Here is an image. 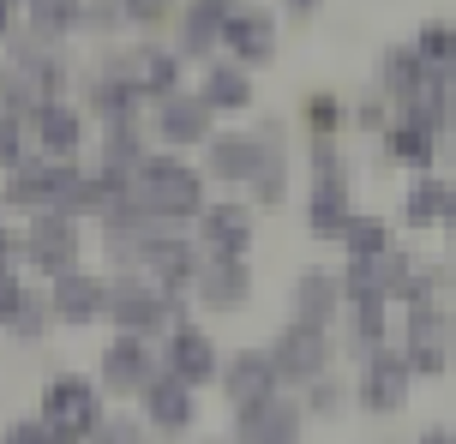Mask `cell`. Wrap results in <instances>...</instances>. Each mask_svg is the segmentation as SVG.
Masks as SVG:
<instances>
[{
  "mask_svg": "<svg viewBox=\"0 0 456 444\" xmlns=\"http://www.w3.org/2000/svg\"><path fill=\"white\" fill-rule=\"evenodd\" d=\"M409 397V367L403 360H379V373L366 378V408H396Z\"/></svg>",
  "mask_w": 456,
  "mask_h": 444,
  "instance_id": "obj_5",
  "label": "cell"
},
{
  "mask_svg": "<svg viewBox=\"0 0 456 444\" xmlns=\"http://www.w3.org/2000/svg\"><path fill=\"white\" fill-rule=\"evenodd\" d=\"M37 258H43V270H54L61 258H72V234H67V222L54 229V222H43V240H37Z\"/></svg>",
  "mask_w": 456,
  "mask_h": 444,
  "instance_id": "obj_17",
  "label": "cell"
},
{
  "mask_svg": "<svg viewBox=\"0 0 456 444\" xmlns=\"http://www.w3.org/2000/svg\"><path fill=\"white\" fill-rule=\"evenodd\" d=\"M175 367H181V378L210 373V343L199 336V330H181V343H175Z\"/></svg>",
  "mask_w": 456,
  "mask_h": 444,
  "instance_id": "obj_13",
  "label": "cell"
},
{
  "mask_svg": "<svg viewBox=\"0 0 456 444\" xmlns=\"http://www.w3.org/2000/svg\"><path fill=\"white\" fill-rule=\"evenodd\" d=\"M409 336H414V367H420V373H444V367H451V319L420 312Z\"/></svg>",
  "mask_w": 456,
  "mask_h": 444,
  "instance_id": "obj_1",
  "label": "cell"
},
{
  "mask_svg": "<svg viewBox=\"0 0 456 444\" xmlns=\"http://www.w3.org/2000/svg\"><path fill=\"white\" fill-rule=\"evenodd\" d=\"M216 168H223V174H240V168H252V150H240V144H223V150H216Z\"/></svg>",
  "mask_w": 456,
  "mask_h": 444,
  "instance_id": "obj_22",
  "label": "cell"
},
{
  "mask_svg": "<svg viewBox=\"0 0 456 444\" xmlns=\"http://www.w3.org/2000/svg\"><path fill=\"white\" fill-rule=\"evenodd\" d=\"M151 415H157V421H168V426H186L192 402H186L181 384H157V391H151Z\"/></svg>",
  "mask_w": 456,
  "mask_h": 444,
  "instance_id": "obj_14",
  "label": "cell"
},
{
  "mask_svg": "<svg viewBox=\"0 0 456 444\" xmlns=\"http://www.w3.org/2000/svg\"><path fill=\"white\" fill-rule=\"evenodd\" d=\"M43 144H48V150H72V144H78V115L48 102V109H43Z\"/></svg>",
  "mask_w": 456,
  "mask_h": 444,
  "instance_id": "obj_10",
  "label": "cell"
},
{
  "mask_svg": "<svg viewBox=\"0 0 456 444\" xmlns=\"http://www.w3.org/2000/svg\"><path fill=\"white\" fill-rule=\"evenodd\" d=\"M205 229H210V240H216L223 253H234V246L247 240V211H210Z\"/></svg>",
  "mask_w": 456,
  "mask_h": 444,
  "instance_id": "obj_16",
  "label": "cell"
},
{
  "mask_svg": "<svg viewBox=\"0 0 456 444\" xmlns=\"http://www.w3.org/2000/svg\"><path fill=\"white\" fill-rule=\"evenodd\" d=\"M162 133H168V139H192V133H205V96H199V102H186V96L162 102Z\"/></svg>",
  "mask_w": 456,
  "mask_h": 444,
  "instance_id": "obj_7",
  "label": "cell"
},
{
  "mask_svg": "<svg viewBox=\"0 0 456 444\" xmlns=\"http://www.w3.org/2000/svg\"><path fill=\"white\" fill-rule=\"evenodd\" d=\"M223 36L234 43L240 61H265V54H271V19H265V12H240V19H228Z\"/></svg>",
  "mask_w": 456,
  "mask_h": 444,
  "instance_id": "obj_4",
  "label": "cell"
},
{
  "mask_svg": "<svg viewBox=\"0 0 456 444\" xmlns=\"http://www.w3.org/2000/svg\"><path fill=\"white\" fill-rule=\"evenodd\" d=\"M109 373H114V384H138V373H144V354H138L133 343H114Z\"/></svg>",
  "mask_w": 456,
  "mask_h": 444,
  "instance_id": "obj_19",
  "label": "cell"
},
{
  "mask_svg": "<svg viewBox=\"0 0 456 444\" xmlns=\"http://www.w3.org/2000/svg\"><path fill=\"white\" fill-rule=\"evenodd\" d=\"M37 6V30H61L72 24V0H30Z\"/></svg>",
  "mask_w": 456,
  "mask_h": 444,
  "instance_id": "obj_21",
  "label": "cell"
},
{
  "mask_svg": "<svg viewBox=\"0 0 456 444\" xmlns=\"http://www.w3.org/2000/svg\"><path fill=\"white\" fill-rule=\"evenodd\" d=\"M319 360H324L319 330H306V336H289V343H282V367H289V373H319Z\"/></svg>",
  "mask_w": 456,
  "mask_h": 444,
  "instance_id": "obj_9",
  "label": "cell"
},
{
  "mask_svg": "<svg viewBox=\"0 0 456 444\" xmlns=\"http://www.w3.org/2000/svg\"><path fill=\"white\" fill-rule=\"evenodd\" d=\"M451 187H438V181H420V192H414V205H409V222H438V216L451 211Z\"/></svg>",
  "mask_w": 456,
  "mask_h": 444,
  "instance_id": "obj_12",
  "label": "cell"
},
{
  "mask_svg": "<svg viewBox=\"0 0 456 444\" xmlns=\"http://www.w3.org/2000/svg\"><path fill=\"white\" fill-rule=\"evenodd\" d=\"M216 30H223V0H199V6H192V19H186V43L205 48Z\"/></svg>",
  "mask_w": 456,
  "mask_h": 444,
  "instance_id": "obj_15",
  "label": "cell"
},
{
  "mask_svg": "<svg viewBox=\"0 0 456 444\" xmlns=\"http://www.w3.org/2000/svg\"><path fill=\"white\" fill-rule=\"evenodd\" d=\"M348 246H354V253H385V229H379V222H348Z\"/></svg>",
  "mask_w": 456,
  "mask_h": 444,
  "instance_id": "obj_20",
  "label": "cell"
},
{
  "mask_svg": "<svg viewBox=\"0 0 456 444\" xmlns=\"http://www.w3.org/2000/svg\"><path fill=\"white\" fill-rule=\"evenodd\" d=\"M48 421L67 426V432H85V426H96V397L85 384H54L48 391Z\"/></svg>",
  "mask_w": 456,
  "mask_h": 444,
  "instance_id": "obj_2",
  "label": "cell"
},
{
  "mask_svg": "<svg viewBox=\"0 0 456 444\" xmlns=\"http://www.w3.org/2000/svg\"><path fill=\"white\" fill-rule=\"evenodd\" d=\"M205 102H223V109L247 102V78H240V72H210V91H205Z\"/></svg>",
  "mask_w": 456,
  "mask_h": 444,
  "instance_id": "obj_18",
  "label": "cell"
},
{
  "mask_svg": "<svg viewBox=\"0 0 456 444\" xmlns=\"http://www.w3.org/2000/svg\"><path fill=\"white\" fill-rule=\"evenodd\" d=\"M19 301H24V295H19L6 277H0V319H12V312H19Z\"/></svg>",
  "mask_w": 456,
  "mask_h": 444,
  "instance_id": "obj_24",
  "label": "cell"
},
{
  "mask_svg": "<svg viewBox=\"0 0 456 444\" xmlns=\"http://www.w3.org/2000/svg\"><path fill=\"white\" fill-rule=\"evenodd\" d=\"M414 54H420L427 67H451V61H456V24H427Z\"/></svg>",
  "mask_w": 456,
  "mask_h": 444,
  "instance_id": "obj_8",
  "label": "cell"
},
{
  "mask_svg": "<svg viewBox=\"0 0 456 444\" xmlns=\"http://www.w3.org/2000/svg\"><path fill=\"white\" fill-rule=\"evenodd\" d=\"M126 12H133L138 24H151V19H162V12H168V0H126Z\"/></svg>",
  "mask_w": 456,
  "mask_h": 444,
  "instance_id": "obj_23",
  "label": "cell"
},
{
  "mask_svg": "<svg viewBox=\"0 0 456 444\" xmlns=\"http://www.w3.org/2000/svg\"><path fill=\"white\" fill-rule=\"evenodd\" d=\"M6 19H12V0H0V30H6Z\"/></svg>",
  "mask_w": 456,
  "mask_h": 444,
  "instance_id": "obj_25",
  "label": "cell"
},
{
  "mask_svg": "<svg viewBox=\"0 0 456 444\" xmlns=\"http://www.w3.org/2000/svg\"><path fill=\"white\" fill-rule=\"evenodd\" d=\"M54 306H61V319H91L96 306H109V301H102V288H96V282L67 277V282H61V295H54Z\"/></svg>",
  "mask_w": 456,
  "mask_h": 444,
  "instance_id": "obj_6",
  "label": "cell"
},
{
  "mask_svg": "<svg viewBox=\"0 0 456 444\" xmlns=\"http://www.w3.org/2000/svg\"><path fill=\"white\" fill-rule=\"evenodd\" d=\"M144 181H151V205H162V211H192V205H199V181H192V174H186V168H168V163H151L144 168Z\"/></svg>",
  "mask_w": 456,
  "mask_h": 444,
  "instance_id": "obj_3",
  "label": "cell"
},
{
  "mask_svg": "<svg viewBox=\"0 0 456 444\" xmlns=\"http://www.w3.org/2000/svg\"><path fill=\"white\" fill-rule=\"evenodd\" d=\"M390 157H403V163H433V133L427 126H403V133H390Z\"/></svg>",
  "mask_w": 456,
  "mask_h": 444,
  "instance_id": "obj_11",
  "label": "cell"
}]
</instances>
